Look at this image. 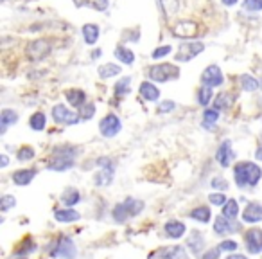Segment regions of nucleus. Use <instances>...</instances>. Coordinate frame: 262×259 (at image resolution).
<instances>
[{"label":"nucleus","instance_id":"51","mask_svg":"<svg viewBox=\"0 0 262 259\" xmlns=\"http://www.w3.org/2000/svg\"><path fill=\"white\" fill-rule=\"evenodd\" d=\"M74 4L78 5V7H81V5L88 4V0H74Z\"/></svg>","mask_w":262,"mask_h":259},{"label":"nucleus","instance_id":"24","mask_svg":"<svg viewBox=\"0 0 262 259\" xmlns=\"http://www.w3.org/2000/svg\"><path fill=\"white\" fill-rule=\"evenodd\" d=\"M18 121V114H16L15 110H9V108H4L2 110V114H0V132L4 133L5 130H7V126H11V124H15V122Z\"/></svg>","mask_w":262,"mask_h":259},{"label":"nucleus","instance_id":"29","mask_svg":"<svg viewBox=\"0 0 262 259\" xmlns=\"http://www.w3.org/2000/svg\"><path fill=\"white\" fill-rule=\"evenodd\" d=\"M115 58L121 59L122 63L131 65L133 61H135V54L131 53L128 47H124V45H119V47H115Z\"/></svg>","mask_w":262,"mask_h":259},{"label":"nucleus","instance_id":"55","mask_svg":"<svg viewBox=\"0 0 262 259\" xmlns=\"http://www.w3.org/2000/svg\"><path fill=\"white\" fill-rule=\"evenodd\" d=\"M0 159H2V168H5V166H7V162H9V160H7V157H5V155H2Z\"/></svg>","mask_w":262,"mask_h":259},{"label":"nucleus","instance_id":"45","mask_svg":"<svg viewBox=\"0 0 262 259\" xmlns=\"http://www.w3.org/2000/svg\"><path fill=\"white\" fill-rule=\"evenodd\" d=\"M244 7L248 11H262V0H244Z\"/></svg>","mask_w":262,"mask_h":259},{"label":"nucleus","instance_id":"2","mask_svg":"<svg viewBox=\"0 0 262 259\" xmlns=\"http://www.w3.org/2000/svg\"><path fill=\"white\" fill-rule=\"evenodd\" d=\"M78 155V148L74 146H58L52 149V157L49 159L47 168L51 171H67L74 168V157Z\"/></svg>","mask_w":262,"mask_h":259},{"label":"nucleus","instance_id":"7","mask_svg":"<svg viewBox=\"0 0 262 259\" xmlns=\"http://www.w3.org/2000/svg\"><path fill=\"white\" fill-rule=\"evenodd\" d=\"M49 54H51V43L45 40H36V42H31L27 45V58L31 61L45 59Z\"/></svg>","mask_w":262,"mask_h":259},{"label":"nucleus","instance_id":"52","mask_svg":"<svg viewBox=\"0 0 262 259\" xmlns=\"http://www.w3.org/2000/svg\"><path fill=\"white\" fill-rule=\"evenodd\" d=\"M255 157H257L259 160H262V146H259L257 151H255Z\"/></svg>","mask_w":262,"mask_h":259},{"label":"nucleus","instance_id":"31","mask_svg":"<svg viewBox=\"0 0 262 259\" xmlns=\"http://www.w3.org/2000/svg\"><path fill=\"white\" fill-rule=\"evenodd\" d=\"M47 124V119H45V114L43 112H36L34 115H31L29 119V126L34 130V132H42L43 128Z\"/></svg>","mask_w":262,"mask_h":259},{"label":"nucleus","instance_id":"50","mask_svg":"<svg viewBox=\"0 0 262 259\" xmlns=\"http://www.w3.org/2000/svg\"><path fill=\"white\" fill-rule=\"evenodd\" d=\"M226 259H248L246 256H241V254H234V256H228Z\"/></svg>","mask_w":262,"mask_h":259},{"label":"nucleus","instance_id":"37","mask_svg":"<svg viewBox=\"0 0 262 259\" xmlns=\"http://www.w3.org/2000/svg\"><path fill=\"white\" fill-rule=\"evenodd\" d=\"M212 101V86H201L199 88V92H198V103L199 105H203V106H207Z\"/></svg>","mask_w":262,"mask_h":259},{"label":"nucleus","instance_id":"34","mask_svg":"<svg viewBox=\"0 0 262 259\" xmlns=\"http://www.w3.org/2000/svg\"><path fill=\"white\" fill-rule=\"evenodd\" d=\"M237 214H239V203H237L236 200H228L225 205H223V216L234 220Z\"/></svg>","mask_w":262,"mask_h":259},{"label":"nucleus","instance_id":"23","mask_svg":"<svg viewBox=\"0 0 262 259\" xmlns=\"http://www.w3.org/2000/svg\"><path fill=\"white\" fill-rule=\"evenodd\" d=\"M140 95L146 101H158V97H160V90H158V86L149 83V81H144V83L140 85Z\"/></svg>","mask_w":262,"mask_h":259},{"label":"nucleus","instance_id":"13","mask_svg":"<svg viewBox=\"0 0 262 259\" xmlns=\"http://www.w3.org/2000/svg\"><path fill=\"white\" fill-rule=\"evenodd\" d=\"M199 32V26L196 22H182L173 27V34L178 38H194Z\"/></svg>","mask_w":262,"mask_h":259},{"label":"nucleus","instance_id":"49","mask_svg":"<svg viewBox=\"0 0 262 259\" xmlns=\"http://www.w3.org/2000/svg\"><path fill=\"white\" fill-rule=\"evenodd\" d=\"M94 7L99 11H105L108 7V0H95L94 2Z\"/></svg>","mask_w":262,"mask_h":259},{"label":"nucleus","instance_id":"27","mask_svg":"<svg viewBox=\"0 0 262 259\" xmlns=\"http://www.w3.org/2000/svg\"><path fill=\"white\" fill-rule=\"evenodd\" d=\"M210 209L209 207H205V205H199L196 207V209H192L190 211V218L192 220H196V222H201V223H209L210 222Z\"/></svg>","mask_w":262,"mask_h":259},{"label":"nucleus","instance_id":"16","mask_svg":"<svg viewBox=\"0 0 262 259\" xmlns=\"http://www.w3.org/2000/svg\"><path fill=\"white\" fill-rule=\"evenodd\" d=\"M242 220L246 223H257L262 220V205L257 201H250L246 207H244V212H242Z\"/></svg>","mask_w":262,"mask_h":259},{"label":"nucleus","instance_id":"5","mask_svg":"<svg viewBox=\"0 0 262 259\" xmlns=\"http://www.w3.org/2000/svg\"><path fill=\"white\" fill-rule=\"evenodd\" d=\"M147 76H149V80L151 81L163 83V81H169V80H176V78L180 76V70L176 65L158 63V65H153V67L147 69Z\"/></svg>","mask_w":262,"mask_h":259},{"label":"nucleus","instance_id":"20","mask_svg":"<svg viewBox=\"0 0 262 259\" xmlns=\"http://www.w3.org/2000/svg\"><path fill=\"white\" fill-rule=\"evenodd\" d=\"M165 234H167L169 238H173V239H178V238H182L185 234V225L182 222H178V220H169L167 223H165Z\"/></svg>","mask_w":262,"mask_h":259},{"label":"nucleus","instance_id":"6","mask_svg":"<svg viewBox=\"0 0 262 259\" xmlns=\"http://www.w3.org/2000/svg\"><path fill=\"white\" fill-rule=\"evenodd\" d=\"M97 166H99L101 170L97 171V173H95V176H94L95 185H99V187L110 185L111 180H113V171H115V168H113V162H111L110 159L103 157V159L97 160Z\"/></svg>","mask_w":262,"mask_h":259},{"label":"nucleus","instance_id":"56","mask_svg":"<svg viewBox=\"0 0 262 259\" xmlns=\"http://www.w3.org/2000/svg\"><path fill=\"white\" fill-rule=\"evenodd\" d=\"M261 88H262V81H261Z\"/></svg>","mask_w":262,"mask_h":259},{"label":"nucleus","instance_id":"8","mask_svg":"<svg viewBox=\"0 0 262 259\" xmlns=\"http://www.w3.org/2000/svg\"><path fill=\"white\" fill-rule=\"evenodd\" d=\"M121 119L117 115H113V114H108V115L103 119V121L99 122V132L101 135H105V137H115L117 133L121 132Z\"/></svg>","mask_w":262,"mask_h":259},{"label":"nucleus","instance_id":"46","mask_svg":"<svg viewBox=\"0 0 262 259\" xmlns=\"http://www.w3.org/2000/svg\"><path fill=\"white\" fill-rule=\"evenodd\" d=\"M174 103L173 101H162L160 105H158V114H167V112H173L174 110Z\"/></svg>","mask_w":262,"mask_h":259},{"label":"nucleus","instance_id":"30","mask_svg":"<svg viewBox=\"0 0 262 259\" xmlns=\"http://www.w3.org/2000/svg\"><path fill=\"white\" fill-rule=\"evenodd\" d=\"M131 90V78H122L115 83V88H113V94L115 97H124L126 94H130Z\"/></svg>","mask_w":262,"mask_h":259},{"label":"nucleus","instance_id":"11","mask_svg":"<svg viewBox=\"0 0 262 259\" xmlns=\"http://www.w3.org/2000/svg\"><path fill=\"white\" fill-rule=\"evenodd\" d=\"M205 45L199 42H190V43H182L178 54H176V61H190V59L198 56L199 53H203Z\"/></svg>","mask_w":262,"mask_h":259},{"label":"nucleus","instance_id":"4","mask_svg":"<svg viewBox=\"0 0 262 259\" xmlns=\"http://www.w3.org/2000/svg\"><path fill=\"white\" fill-rule=\"evenodd\" d=\"M49 254H51V258L76 259L78 250H76V245H74V241L68 236H59L52 243V247L49 249Z\"/></svg>","mask_w":262,"mask_h":259},{"label":"nucleus","instance_id":"25","mask_svg":"<svg viewBox=\"0 0 262 259\" xmlns=\"http://www.w3.org/2000/svg\"><path fill=\"white\" fill-rule=\"evenodd\" d=\"M83 38L88 45H95L97 38H99V27L95 26V24H86L83 27Z\"/></svg>","mask_w":262,"mask_h":259},{"label":"nucleus","instance_id":"41","mask_svg":"<svg viewBox=\"0 0 262 259\" xmlns=\"http://www.w3.org/2000/svg\"><path fill=\"white\" fill-rule=\"evenodd\" d=\"M94 114H95V106H94V103H86V105L83 106V108H81V114H79V115H81V119H84V121H86V119H92V117H94Z\"/></svg>","mask_w":262,"mask_h":259},{"label":"nucleus","instance_id":"21","mask_svg":"<svg viewBox=\"0 0 262 259\" xmlns=\"http://www.w3.org/2000/svg\"><path fill=\"white\" fill-rule=\"evenodd\" d=\"M34 174H36V170H18L13 173V182L16 185H20V187H24V185L31 184Z\"/></svg>","mask_w":262,"mask_h":259},{"label":"nucleus","instance_id":"33","mask_svg":"<svg viewBox=\"0 0 262 259\" xmlns=\"http://www.w3.org/2000/svg\"><path fill=\"white\" fill-rule=\"evenodd\" d=\"M34 250H36V243H34L31 238H26L20 243V247L16 249V254H18V256H27V254H32Z\"/></svg>","mask_w":262,"mask_h":259},{"label":"nucleus","instance_id":"22","mask_svg":"<svg viewBox=\"0 0 262 259\" xmlns=\"http://www.w3.org/2000/svg\"><path fill=\"white\" fill-rule=\"evenodd\" d=\"M54 218L61 223H72V222H78L79 218H81V214H79L78 211H74L72 207H68V209H59V211H56Z\"/></svg>","mask_w":262,"mask_h":259},{"label":"nucleus","instance_id":"17","mask_svg":"<svg viewBox=\"0 0 262 259\" xmlns=\"http://www.w3.org/2000/svg\"><path fill=\"white\" fill-rule=\"evenodd\" d=\"M155 256H158L160 259H189L187 258V250L180 245L169 247V249H160Z\"/></svg>","mask_w":262,"mask_h":259},{"label":"nucleus","instance_id":"26","mask_svg":"<svg viewBox=\"0 0 262 259\" xmlns=\"http://www.w3.org/2000/svg\"><path fill=\"white\" fill-rule=\"evenodd\" d=\"M81 200V195H79L78 189H74V187H68V189L63 191V195H61V201H63L67 207H72L76 203H79Z\"/></svg>","mask_w":262,"mask_h":259},{"label":"nucleus","instance_id":"53","mask_svg":"<svg viewBox=\"0 0 262 259\" xmlns=\"http://www.w3.org/2000/svg\"><path fill=\"white\" fill-rule=\"evenodd\" d=\"M101 54H103V51H99V49H95V51H94V53H92V58H99V56H101Z\"/></svg>","mask_w":262,"mask_h":259},{"label":"nucleus","instance_id":"38","mask_svg":"<svg viewBox=\"0 0 262 259\" xmlns=\"http://www.w3.org/2000/svg\"><path fill=\"white\" fill-rule=\"evenodd\" d=\"M160 5H162L163 13H165L167 16H171L178 11L180 0H160Z\"/></svg>","mask_w":262,"mask_h":259},{"label":"nucleus","instance_id":"19","mask_svg":"<svg viewBox=\"0 0 262 259\" xmlns=\"http://www.w3.org/2000/svg\"><path fill=\"white\" fill-rule=\"evenodd\" d=\"M65 95H67V101L74 106V108H83V106L88 103V101H86V94H84L83 90H79V88L67 90V92H65Z\"/></svg>","mask_w":262,"mask_h":259},{"label":"nucleus","instance_id":"9","mask_svg":"<svg viewBox=\"0 0 262 259\" xmlns=\"http://www.w3.org/2000/svg\"><path fill=\"white\" fill-rule=\"evenodd\" d=\"M52 119L58 124H65V126H70V124H76L79 121L78 114H74L72 110H68L65 105H56L52 106Z\"/></svg>","mask_w":262,"mask_h":259},{"label":"nucleus","instance_id":"47","mask_svg":"<svg viewBox=\"0 0 262 259\" xmlns=\"http://www.w3.org/2000/svg\"><path fill=\"white\" fill-rule=\"evenodd\" d=\"M237 241H234V239H226V241H223V243L219 245L221 250H226V252H234V250H237Z\"/></svg>","mask_w":262,"mask_h":259},{"label":"nucleus","instance_id":"28","mask_svg":"<svg viewBox=\"0 0 262 259\" xmlns=\"http://www.w3.org/2000/svg\"><path fill=\"white\" fill-rule=\"evenodd\" d=\"M121 72H122L121 67L115 65V63H106V65H103V67H99V76L103 78V80L115 78V76H119Z\"/></svg>","mask_w":262,"mask_h":259},{"label":"nucleus","instance_id":"14","mask_svg":"<svg viewBox=\"0 0 262 259\" xmlns=\"http://www.w3.org/2000/svg\"><path fill=\"white\" fill-rule=\"evenodd\" d=\"M234 159H236V153H234V149H232V143L230 141H225V143L219 146L217 153H215V160L219 162V166L228 168Z\"/></svg>","mask_w":262,"mask_h":259},{"label":"nucleus","instance_id":"18","mask_svg":"<svg viewBox=\"0 0 262 259\" xmlns=\"http://www.w3.org/2000/svg\"><path fill=\"white\" fill-rule=\"evenodd\" d=\"M187 249L196 256L201 254V250L205 249V238L199 230H192L189 234V238H187Z\"/></svg>","mask_w":262,"mask_h":259},{"label":"nucleus","instance_id":"10","mask_svg":"<svg viewBox=\"0 0 262 259\" xmlns=\"http://www.w3.org/2000/svg\"><path fill=\"white\" fill-rule=\"evenodd\" d=\"M244 245L250 254H261L262 252V230L261 229H250L244 234Z\"/></svg>","mask_w":262,"mask_h":259},{"label":"nucleus","instance_id":"40","mask_svg":"<svg viewBox=\"0 0 262 259\" xmlns=\"http://www.w3.org/2000/svg\"><path fill=\"white\" fill-rule=\"evenodd\" d=\"M16 200H15V196H11V195H5L0 198V211L5 212V211H9L11 207H15Z\"/></svg>","mask_w":262,"mask_h":259},{"label":"nucleus","instance_id":"48","mask_svg":"<svg viewBox=\"0 0 262 259\" xmlns=\"http://www.w3.org/2000/svg\"><path fill=\"white\" fill-rule=\"evenodd\" d=\"M219 252L221 249H210L201 256V259H219Z\"/></svg>","mask_w":262,"mask_h":259},{"label":"nucleus","instance_id":"44","mask_svg":"<svg viewBox=\"0 0 262 259\" xmlns=\"http://www.w3.org/2000/svg\"><path fill=\"white\" fill-rule=\"evenodd\" d=\"M173 51V47L171 45H163V47H158L153 51V58L158 59V58H163V56H167L169 53Z\"/></svg>","mask_w":262,"mask_h":259},{"label":"nucleus","instance_id":"12","mask_svg":"<svg viewBox=\"0 0 262 259\" xmlns=\"http://www.w3.org/2000/svg\"><path fill=\"white\" fill-rule=\"evenodd\" d=\"M201 81H203V85L207 86H221L223 85V72L217 65H210L207 69L203 70V74H201Z\"/></svg>","mask_w":262,"mask_h":259},{"label":"nucleus","instance_id":"42","mask_svg":"<svg viewBox=\"0 0 262 259\" xmlns=\"http://www.w3.org/2000/svg\"><path fill=\"white\" fill-rule=\"evenodd\" d=\"M210 185L214 187V189H219V191H225L228 189V182H226L223 176H215V178H212V182H210Z\"/></svg>","mask_w":262,"mask_h":259},{"label":"nucleus","instance_id":"43","mask_svg":"<svg viewBox=\"0 0 262 259\" xmlns=\"http://www.w3.org/2000/svg\"><path fill=\"white\" fill-rule=\"evenodd\" d=\"M209 201L212 203V205H225L228 200H226L225 195H221V193H214V195L209 196Z\"/></svg>","mask_w":262,"mask_h":259},{"label":"nucleus","instance_id":"39","mask_svg":"<svg viewBox=\"0 0 262 259\" xmlns=\"http://www.w3.org/2000/svg\"><path fill=\"white\" fill-rule=\"evenodd\" d=\"M16 159L20 160V162H27V160L34 159V149L31 146H22L18 149V153H16Z\"/></svg>","mask_w":262,"mask_h":259},{"label":"nucleus","instance_id":"36","mask_svg":"<svg viewBox=\"0 0 262 259\" xmlns=\"http://www.w3.org/2000/svg\"><path fill=\"white\" fill-rule=\"evenodd\" d=\"M217 119H219V110H215V108H207V110L203 112L205 126H212V124H215Z\"/></svg>","mask_w":262,"mask_h":259},{"label":"nucleus","instance_id":"15","mask_svg":"<svg viewBox=\"0 0 262 259\" xmlns=\"http://www.w3.org/2000/svg\"><path fill=\"white\" fill-rule=\"evenodd\" d=\"M239 230V225H237L234 220L226 216H217L214 222V232L223 236V234H228V232H237Z\"/></svg>","mask_w":262,"mask_h":259},{"label":"nucleus","instance_id":"3","mask_svg":"<svg viewBox=\"0 0 262 259\" xmlns=\"http://www.w3.org/2000/svg\"><path fill=\"white\" fill-rule=\"evenodd\" d=\"M142 209H144V201L135 200V198H128V200L117 203V205L113 207L111 214H113V220H115L117 223H124L128 218H133V216H136V214H140Z\"/></svg>","mask_w":262,"mask_h":259},{"label":"nucleus","instance_id":"35","mask_svg":"<svg viewBox=\"0 0 262 259\" xmlns=\"http://www.w3.org/2000/svg\"><path fill=\"white\" fill-rule=\"evenodd\" d=\"M241 85H242V88L246 90V92H253V90H257L259 86H261V83H259L253 76H250V74H242L241 76Z\"/></svg>","mask_w":262,"mask_h":259},{"label":"nucleus","instance_id":"1","mask_svg":"<svg viewBox=\"0 0 262 259\" xmlns=\"http://www.w3.org/2000/svg\"><path fill=\"white\" fill-rule=\"evenodd\" d=\"M234 178L239 187H255L262 178V170L253 162H237L234 168Z\"/></svg>","mask_w":262,"mask_h":259},{"label":"nucleus","instance_id":"54","mask_svg":"<svg viewBox=\"0 0 262 259\" xmlns=\"http://www.w3.org/2000/svg\"><path fill=\"white\" fill-rule=\"evenodd\" d=\"M223 4H225V5H236L237 0H223Z\"/></svg>","mask_w":262,"mask_h":259},{"label":"nucleus","instance_id":"32","mask_svg":"<svg viewBox=\"0 0 262 259\" xmlns=\"http://www.w3.org/2000/svg\"><path fill=\"white\" fill-rule=\"evenodd\" d=\"M232 105V95L226 94V92H221V94L215 95V101H214V108L215 110H228Z\"/></svg>","mask_w":262,"mask_h":259}]
</instances>
